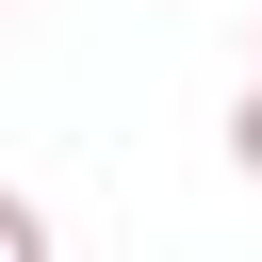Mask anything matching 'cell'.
Returning a JSON list of instances; mask_svg holds the SVG:
<instances>
[{"label": "cell", "mask_w": 262, "mask_h": 262, "mask_svg": "<svg viewBox=\"0 0 262 262\" xmlns=\"http://www.w3.org/2000/svg\"><path fill=\"white\" fill-rule=\"evenodd\" d=\"M229 164H246V180H262V82H246V98H229Z\"/></svg>", "instance_id": "obj_2"}, {"label": "cell", "mask_w": 262, "mask_h": 262, "mask_svg": "<svg viewBox=\"0 0 262 262\" xmlns=\"http://www.w3.org/2000/svg\"><path fill=\"white\" fill-rule=\"evenodd\" d=\"M0 262H49V213L33 196H0Z\"/></svg>", "instance_id": "obj_1"}]
</instances>
